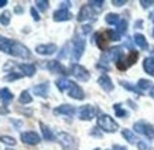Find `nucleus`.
<instances>
[{
  "instance_id": "nucleus-1",
  "label": "nucleus",
  "mask_w": 154,
  "mask_h": 150,
  "mask_svg": "<svg viewBox=\"0 0 154 150\" xmlns=\"http://www.w3.org/2000/svg\"><path fill=\"white\" fill-rule=\"evenodd\" d=\"M98 126L105 132H116L117 130V123L113 120L112 117L109 116V115H100L98 117Z\"/></svg>"
},
{
  "instance_id": "nucleus-2",
  "label": "nucleus",
  "mask_w": 154,
  "mask_h": 150,
  "mask_svg": "<svg viewBox=\"0 0 154 150\" xmlns=\"http://www.w3.org/2000/svg\"><path fill=\"white\" fill-rule=\"evenodd\" d=\"M58 142H60L62 147L65 150H76L78 149V142L75 139L74 136H71L68 133H58V136H57Z\"/></svg>"
},
{
  "instance_id": "nucleus-3",
  "label": "nucleus",
  "mask_w": 154,
  "mask_h": 150,
  "mask_svg": "<svg viewBox=\"0 0 154 150\" xmlns=\"http://www.w3.org/2000/svg\"><path fill=\"white\" fill-rule=\"evenodd\" d=\"M137 57H139V52L131 51L127 57L119 58V60H117V62H116L117 68H119V70H126V68H129L131 64H134V62L137 61Z\"/></svg>"
},
{
  "instance_id": "nucleus-4",
  "label": "nucleus",
  "mask_w": 154,
  "mask_h": 150,
  "mask_svg": "<svg viewBox=\"0 0 154 150\" xmlns=\"http://www.w3.org/2000/svg\"><path fill=\"white\" fill-rule=\"evenodd\" d=\"M20 137H21V142L28 146H35L41 142L40 135L35 133V132H23V133L20 135Z\"/></svg>"
},
{
  "instance_id": "nucleus-5",
  "label": "nucleus",
  "mask_w": 154,
  "mask_h": 150,
  "mask_svg": "<svg viewBox=\"0 0 154 150\" xmlns=\"http://www.w3.org/2000/svg\"><path fill=\"white\" fill-rule=\"evenodd\" d=\"M134 129H136V132L143 133V135L147 136L149 139L154 137V126H151V125H149V123L137 122V123H134Z\"/></svg>"
},
{
  "instance_id": "nucleus-6",
  "label": "nucleus",
  "mask_w": 154,
  "mask_h": 150,
  "mask_svg": "<svg viewBox=\"0 0 154 150\" xmlns=\"http://www.w3.org/2000/svg\"><path fill=\"white\" fill-rule=\"evenodd\" d=\"M71 74L74 75L76 80H81V81H88L89 80V72L85 70L84 67L78 65V64H75L72 67V70H71Z\"/></svg>"
},
{
  "instance_id": "nucleus-7",
  "label": "nucleus",
  "mask_w": 154,
  "mask_h": 150,
  "mask_svg": "<svg viewBox=\"0 0 154 150\" xmlns=\"http://www.w3.org/2000/svg\"><path fill=\"white\" fill-rule=\"evenodd\" d=\"M68 94H69L71 98L74 99H84V91L81 89V86L69 81V86H68Z\"/></svg>"
},
{
  "instance_id": "nucleus-8",
  "label": "nucleus",
  "mask_w": 154,
  "mask_h": 150,
  "mask_svg": "<svg viewBox=\"0 0 154 150\" xmlns=\"http://www.w3.org/2000/svg\"><path fill=\"white\" fill-rule=\"evenodd\" d=\"M57 51L55 44H40L35 47V52L41 54V55H51Z\"/></svg>"
},
{
  "instance_id": "nucleus-9",
  "label": "nucleus",
  "mask_w": 154,
  "mask_h": 150,
  "mask_svg": "<svg viewBox=\"0 0 154 150\" xmlns=\"http://www.w3.org/2000/svg\"><path fill=\"white\" fill-rule=\"evenodd\" d=\"M95 116V108L92 105H85L79 109V117L82 120H91Z\"/></svg>"
},
{
  "instance_id": "nucleus-10",
  "label": "nucleus",
  "mask_w": 154,
  "mask_h": 150,
  "mask_svg": "<svg viewBox=\"0 0 154 150\" xmlns=\"http://www.w3.org/2000/svg\"><path fill=\"white\" fill-rule=\"evenodd\" d=\"M84 50H85V41L84 40H76L74 44V50H72V58L75 61L81 58V55L84 54Z\"/></svg>"
},
{
  "instance_id": "nucleus-11",
  "label": "nucleus",
  "mask_w": 154,
  "mask_h": 150,
  "mask_svg": "<svg viewBox=\"0 0 154 150\" xmlns=\"http://www.w3.org/2000/svg\"><path fill=\"white\" fill-rule=\"evenodd\" d=\"M48 89H50V85H48V82H44V84L35 85V86L33 88V92H34V95H37V96L47 98V96H48Z\"/></svg>"
},
{
  "instance_id": "nucleus-12",
  "label": "nucleus",
  "mask_w": 154,
  "mask_h": 150,
  "mask_svg": "<svg viewBox=\"0 0 154 150\" xmlns=\"http://www.w3.org/2000/svg\"><path fill=\"white\" fill-rule=\"evenodd\" d=\"M17 68L21 71V75H26V77H33L35 74V65L34 64H19Z\"/></svg>"
},
{
  "instance_id": "nucleus-13",
  "label": "nucleus",
  "mask_w": 154,
  "mask_h": 150,
  "mask_svg": "<svg viewBox=\"0 0 154 150\" xmlns=\"http://www.w3.org/2000/svg\"><path fill=\"white\" fill-rule=\"evenodd\" d=\"M54 113L55 115H68V116H72L75 113V108L71 106V105H61L60 108L54 109Z\"/></svg>"
},
{
  "instance_id": "nucleus-14",
  "label": "nucleus",
  "mask_w": 154,
  "mask_h": 150,
  "mask_svg": "<svg viewBox=\"0 0 154 150\" xmlns=\"http://www.w3.org/2000/svg\"><path fill=\"white\" fill-rule=\"evenodd\" d=\"M45 67H47L48 70L51 71V72H60V74H66L65 72V68L61 65L60 62L57 61V60H52V61H48L47 64H45Z\"/></svg>"
},
{
  "instance_id": "nucleus-15",
  "label": "nucleus",
  "mask_w": 154,
  "mask_h": 150,
  "mask_svg": "<svg viewBox=\"0 0 154 150\" xmlns=\"http://www.w3.org/2000/svg\"><path fill=\"white\" fill-rule=\"evenodd\" d=\"M94 16V11H92V6L91 5H86L84 6L79 11V16H78V20L82 21V20H86V19H92Z\"/></svg>"
},
{
  "instance_id": "nucleus-16",
  "label": "nucleus",
  "mask_w": 154,
  "mask_h": 150,
  "mask_svg": "<svg viewBox=\"0 0 154 150\" xmlns=\"http://www.w3.org/2000/svg\"><path fill=\"white\" fill-rule=\"evenodd\" d=\"M71 19V13L66 9H60L54 11V20L55 21H65V20Z\"/></svg>"
},
{
  "instance_id": "nucleus-17",
  "label": "nucleus",
  "mask_w": 154,
  "mask_h": 150,
  "mask_svg": "<svg viewBox=\"0 0 154 150\" xmlns=\"http://www.w3.org/2000/svg\"><path fill=\"white\" fill-rule=\"evenodd\" d=\"M99 85L103 88V91H106V92H110L113 89V84H112V81H110V78L107 77V75H102L100 78H99Z\"/></svg>"
},
{
  "instance_id": "nucleus-18",
  "label": "nucleus",
  "mask_w": 154,
  "mask_h": 150,
  "mask_svg": "<svg viewBox=\"0 0 154 150\" xmlns=\"http://www.w3.org/2000/svg\"><path fill=\"white\" fill-rule=\"evenodd\" d=\"M13 98H14V95L11 94V91H10L9 88H2L0 89V101H2V103L7 105L10 101H13Z\"/></svg>"
},
{
  "instance_id": "nucleus-19",
  "label": "nucleus",
  "mask_w": 154,
  "mask_h": 150,
  "mask_svg": "<svg viewBox=\"0 0 154 150\" xmlns=\"http://www.w3.org/2000/svg\"><path fill=\"white\" fill-rule=\"evenodd\" d=\"M143 67H144V71L147 74L154 75V58H146L143 62Z\"/></svg>"
},
{
  "instance_id": "nucleus-20",
  "label": "nucleus",
  "mask_w": 154,
  "mask_h": 150,
  "mask_svg": "<svg viewBox=\"0 0 154 150\" xmlns=\"http://www.w3.org/2000/svg\"><path fill=\"white\" fill-rule=\"evenodd\" d=\"M40 127H41V132H42V136H44V139H47V140H54V135L51 133L50 127L45 126L42 122H40Z\"/></svg>"
},
{
  "instance_id": "nucleus-21",
  "label": "nucleus",
  "mask_w": 154,
  "mask_h": 150,
  "mask_svg": "<svg viewBox=\"0 0 154 150\" xmlns=\"http://www.w3.org/2000/svg\"><path fill=\"white\" fill-rule=\"evenodd\" d=\"M134 41H136V44L139 45L140 48H147L149 45H147V41H146V38H144V36H141V34H136L134 36Z\"/></svg>"
},
{
  "instance_id": "nucleus-22",
  "label": "nucleus",
  "mask_w": 154,
  "mask_h": 150,
  "mask_svg": "<svg viewBox=\"0 0 154 150\" xmlns=\"http://www.w3.org/2000/svg\"><path fill=\"white\" fill-rule=\"evenodd\" d=\"M19 101H20V103L27 105V103H31L33 98H31V95H30V92H28V91H23V92H21V95H20Z\"/></svg>"
},
{
  "instance_id": "nucleus-23",
  "label": "nucleus",
  "mask_w": 154,
  "mask_h": 150,
  "mask_svg": "<svg viewBox=\"0 0 154 150\" xmlns=\"http://www.w3.org/2000/svg\"><path fill=\"white\" fill-rule=\"evenodd\" d=\"M0 142H2L3 145H7V146L16 145V139L11 136H7V135H2V136H0Z\"/></svg>"
},
{
  "instance_id": "nucleus-24",
  "label": "nucleus",
  "mask_w": 154,
  "mask_h": 150,
  "mask_svg": "<svg viewBox=\"0 0 154 150\" xmlns=\"http://www.w3.org/2000/svg\"><path fill=\"white\" fill-rule=\"evenodd\" d=\"M10 19H11V13L10 11H3L2 16H0V23L3 24V26H9L10 24Z\"/></svg>"
},
{
  "instance_id": "nucleus-25",
  "label": "nucleus",
  "mask_w": 154,
  "mask_h": 150,
  "mask_svg": "<svg viewBox=\"0 0 154 150\" xmlns=\"http://www.w3.org/2000/svg\"><path fill=\"white\" fill-rule=\"evenodd\" d=\"M57 86H58L60 91H65V89L69 86V81L65 80V78H61V80L57 81Z\"/></svg>"
},
{
  "instance_id": "nucleus-26",
  "label": "nucleus",
  "mask_w": 154,
  "mask_h": 150,
  "mask_svg": "<svg viewBox=\"0 0 154 150\" xmlns=\"http://www.w3.org/2000/svg\"><path fill=\"white\" fill-rule=\"evenodd\" d=\"M123 136L126 137L127 140L130 142V143H136V142L139 140V139H137V137L134 136V135H133V133H131L130 130H126V129H125V130H123Z\"/></svg>"
},
{
  "instance_id": "nucleus-27",
  "label": "nucleus",
  "mask_w": 154,
  "mask_h": 150,
  "mask_svg": "<svg viewBox=\"0 0 154 150\" xmlns=\"http://www.w3.org/2000/svg\"><path fill=\"white\" fill-rule=\"evenodd\" d=\"M106 23H109V24H117L119 23V16L117 14H107L106 16Z\"/></svg>"
},
{
  "instance_id": "nucleus-28",
  "label": "nucleus",
  "mask_w": 154,
  "mask_h": 150,
  "mask_svg": "<svg viewBox=\"0 0 154 150\" xmlns=\"http://www.w3.org/2000/svg\"><path fill=\"white\" fill-rule=\"evenodd\" d=\"M35 7H38L40 10L45 11L48 9V2H44V0H37L35 2Z\"/></svg>"
},
{
  "instance_id": "nucleus-29",
  "label": "nucleus",
  "mask_w": 154,
  "mask_h": 150,
  "mask_svg": "<svg viewBox=\"0 0 154 150\" xmlns=\"http://www.w3.org/2000/svg\"><path fill=\"white\" fill-rule=\"evenodd\" d=\"M115 112H116V115H117L119 117H122V116H127V112L122 109L120 105H115Z\"/></svg>"
},
{
  "instance_id": "nucleus-30",
  "label": "nucleus",
  "mask_w": 154,
  "mask_h": 150,
  "mask_svg": "<svg viewBox=\"0 0 154 150\" xmlns=\"http://www.w3.org/2000/svg\"><path fill=\"white\" fill-rule=\"evenodd\" d=\"M137 85H139V88H140V89H147V88H150V86H151V82H150V81H147V80H140Z\"/></svg>"
},
{
  "instance_id": "nucleus-31",
  "label": "nucleus",
  "mask_w": 154,
  "mask_h": 150,
  "mask_svg": "<svg viewBox=\"0 0 154 150\" xmlns=\"http://www.w3.org/2000/svg\"><path fill=\"white\" fill-rule=\"evenodd\" d=\"M21 77H23L21 74H9V75H7V77L5 78V80H6V81H16V80H20Z\"/></svg>"
},
{
  "instance_id": "nucleus-32",
  "label": "nucleus",
  "mask_w": 154,
  "mask_h": 150,
  "mask_svg": "<svg viewBox=\"0 0 154 150\" xmlns=\"http://www.w3.org/2000/svg\"><path fill=\"white\" fill-rule=\"evenodd\" d=\"M30 11H31V16H33V19L35 20V21H38V20H40V14H38V11L35 10V7H31V10H30Z\"/></svg>"
},
{
  "instance_id": "nucleus-33",
  "label": "nucleus",
  "mask_w": 154,
  "mask_h": 150,
  "mask_svg": "<svg viewBox=\"0 0 154 150\" xmlns=\"http://www.w3.org/2000/svg\"><path fill=\"white\" fill-rule=\"evenodd\" d=\"M137 146H139V149H140V150H150L149 146L146 145V143H143V142H139V143H137Z\"/></svg>"
},
{
  "instance_id": "nucleus-34",
  "label": "nucleus",
  "mask_w": 154,
  "mask_h": 150,
  "mask_svg": "<svg viewBox=\"0 0 154 150\" xmlns=\"http://www.w3.org/2000/svg\"><path fill=\"white\" fill-rule=\"evenodd\" d=\"M126 2H117V0H113V5L115 6H122V5H125Z\"/></svg>"
},
{
  "instance_id": "nucleus-35",
  "label": "nucleus",
  "mask_w": 154,
  "mask_h": 150,
  "mask_svg": "<svg viewBox=\"0 0 154 150\" xmlns=\"http://www.w3.org/2000/svg\"><path fill=\"white\" fill-rule=\"evenodd\" d=\"M82 30H84V33H89V31H91V26H84Z\"/></svg>"
},
{
  "instance_id": "nucleus-36",
  "label": "nucleus",
  "mask_w": 154,
  "mask_h": 150,
  "mask_svg": "<svg viewBox=\"0 0 154 150\" xmlns=\"http://www.w3.org/2000/svg\"><path fill=\"white\" fill-rule=\"evenodd\" d=\"M7 5V0H0V7H5Z\"/></svg>"
},
{
  "instance_id": "nucleus-37",
  "label": "nucleus",
  "mask_w": 154,
  "mask_h": 150,
  "mask_svg": "<svg viewBox=\"0 0 154 150\" xmlns=\"http://www.w3.org/2000/svg\"><path fill=\"white\" fill-rule=\"evenodd\" d=\"M113 149H115V150H126L125 147H120V146H115Z\"/></svg>"
},
{
  "instance_id": "nucleus-38",
  "label": "nucleus",
  "mask_w": 154,
  "mask_h": 150,
  "mask_svg": "<svg viewBox=\"0 0 154 150\" xmlns=\"http://www.w3.org/2000/svg\"><path fill=\"white\" fill-rule=\"evenodd\" d=\"M0 113H7V109H5V108H0Z\"/></svg>"
},
{
  "instance_id": "nucleus-39",
  "label": "nucleus",
  "mask_w": 154,
  "mask_h": 150,
  "mask_svg": "<svg viewBox=\"0 0 154 150\" xmlns=\"http://www.w3.org/2000/svg\"><path fill=\"white\" fill-rule=\"evenodd\" d=\"M150 95L154 98V86H151V91H150Z\"/></svg>"
},
{
  "instance_id": "nucleus-40",
  "label": "nucleus",
  "mask_w": 154,
  "mask_h": 150,
  "mask_svg": "<svg viewBox=\"0 0 154 150\" xmlns=\"http://www.w3.org/2000/svg\"><path fill=\"white\" fill-rule=\"evenodd\" d=\"M16 11H17V13H21V7H16Z\"/></svg>"
},
{
  "instance_id": "nucleus-41",
  "label": "nucleus",
  "mask_w": 154,
  "mask_h": 150,
  "mask_svg": "<svg viewBox=\"0 0 154 150\" xmlns=\"http://www.w3.org/2000/svg\"><path fill=\"white\" fill-rule=\"evenodd\" d=\"M7 150H13V149H7Z\"/></svg>"
},
{
  "instance_id": "nucleus-42",
  "label": "nucleus",
  "mask_w": 154,
  "mask_h": 150,
  "mask_svg": "<svg viewBox=\"0 0 154 150\" xmlns=\"http://www.w3.org/2000/svg\"><path fill=\"white\" fill-rule=\"evenodd\" d=\"M95 150H99V149H95Z\"/></svg>"
},
{
  "instance_id": "nucleus-43",
  "label": "nucleus",
  "mask_w": 154,
  "mask_h": 150,
  "mask_svg": "<svg viewBox=\"0 0 154 150\" xmlns=\"http://www.w3.org/2000/svg\"><path fill=\"white\" fill-rule=\"evenodd\" d=\"M153 34H154V31H153Z\"/></svg>"
}]
</instances>
